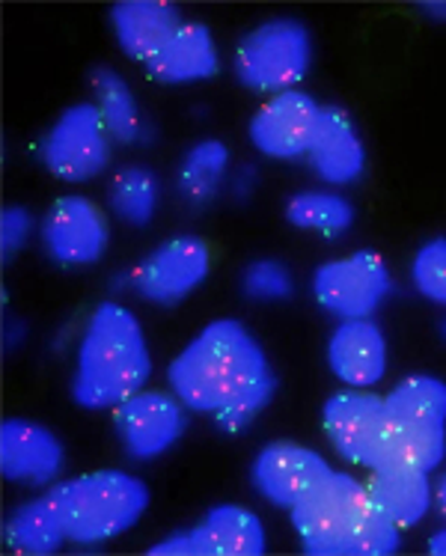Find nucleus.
Instances as JSON below:
<instances>
[{"instance_id":"nucleus-15","label":"nucleus","mask_w":446,"mask_h":556,"mask_svg":"<svg viewBox=\"0 0 446 556\" xmlns=\"http://www.w3.org/2000/svg\"><path fill=\"white\" fill-rule=\"evenodd\" d=\"M333 467L313 446L297 441H271L256 453L251 467V482L256 494L277 509H292L321 477Z\"/></svg>"},{"instance_id":"nucleus-11","label":"nucleus","mask_w":446,"mask_h":556,"mask_svg":"<svg viewBox=\"0 0 446 556\" xmlns=\"http://www.w3.org/2000/svg\"><path fill=\"white\" fill-rule=\"evenodd\" d=\"M46 256L60 268H87L102 262L111 244V220L102 205L90 197L66 193L58 197L39 224Z\"/></svg>"},{"instance_id":"nucleus-34","label":"nucleus","mask_w":446,"mask_h":556,"mask_svg":"<svg viewBox=\"0 0 446 556\" xmlns=\"http://www.w3.org/2000/svg\"><path fill=\"white\" fill-rule=\"evenodd\" d=\"M435 506L446 518V477H441V482L435 485Z\"/></svg>"},{"instance_id":"nucleus-17","label":"nucleus","mask_w":446,"mask_h":556,"mask_svg":"<svg viewBox=\"0 0 446 556\" xmlns=\"http://www.w3.org/2000/svg\"><path fill=\"white\" fill-rule=\"evenodd\" d=\"M309 167L324 185L345 188L355 185L367 170V147L360 140L355 119L340 104L321 108V123L309 147Z\"/></svg>"},{"instance_id":"nucleus-8","label":"nucleus","mask_w":446,"mask_h":556,"mask_svg":"<svg viewBox=\"0 0 446 556\" xmlns=\"http://www.w3.org/2000/svg\"><path fill=\"white\" fill-rule=\"evenodd\" d=\"M393 292V274L375 250H355L321 262L313 274V298L328 316L372 318Z\"/></svg>"},{"instance_id":"nucleus-24","label":"nucleus","mask_w":446,"mask_h":556,"mask_svg":"<svg viewBox=\"0 0 446 556\" xmlns=\"http://www.w3.org/2000/svg\"><path fill=\"white\" fill-rule=\"evenodd\" d=\"M229 164H232V159H229V147L224 140H218V137L196 140L179 164V176H176L179 197L194 208L208 205L227 182Z\"/></svg>"},{"instance_id":"nucleus-26","label":"nucleus","mask_w":446,"mask_h":556,"mask_svg":"<svg viewBox=\"0 0 446 556\" xmlns=\"http://www.w3.org/2000/svg\"><path fill=\"white\" fill-rule=\"evenodd\" d=\"M286 220L304 232L336 239L355 224V205L336 191H297L295 197H289Z\"/></svg>"},{"instance_id":"nucleus-35","label":"nucleus","mask_w":446,"mask_h":556,"mask_svg":"<svg viewBox=\"0 0 446 556\" xmlns=\"http://www.w3.org/2000/svg\"><path fill=\"white\" fill-rule=\"evenodd\" d=\"M441 337H444V340H446V318H444V321H441Z\"/></svg>"},{"instance_id":"nucleus-18","label":"nucleus","mask_w":446,"mask_h":556,"mask_svg":"<svg viewBox=\"0 0 446 556\" xmlns=\"http://www.w3.org/2000/svg\"><path fill=\"white\" fill-rule=\"evenodd\" d=\"M143 68L149 78L164 87L200 84L220 72L218 42L203 22H184Z\"/></svg>"},{"instance_id":"nucleus-13","label":"nucleus","mask_w":446,"mask_h":556,"mask_svg":"<svg viewBox=\"0 0 446 556\" xmlns=\"http://www.w3.org/2000/svg\"><path fill=\"white\" fill-rule=\"evenodd\" d=\"M321 108L309 92L286 90L271 96L251 116L247 137L253 149L271 161L307 159L321 123Z\"/></svg>"},{"instance_id":"nucleus-25","label":"nucleus","mask_w":446,"mask_h":556,"mask_svg":"<svg viewBox=\"0 0 446 556\" xmlns=\"http://www.w3.org/2000/svg\"><path fill=\"white\" fill-rule=\"evenodd\" d=\"M158 176L143 164H131L111 176L104 203L116 220H123L126 227L143 229L158 212Z\"/></svg>"},{"instance_id":"nucleus-31","label":"nucleus","mask_w":446,"mask_h":556,"mask_svg":"<svg viewBox=\"0 0 446 556\" xmlns=\"http://www.w3.org/2000/svg\"><path fill=\"white\" fill-rule=\"evenodd\" d=\"M256 170L253 167H239V170H232V191L244 197V193H251L256 188Z\"/></svg>"},{"instance_id":"nucleus-14","label":"nucleus","mask_w":446,"mask_h":556,"mask_svg":"<svg viewBox=\"0 0 446 556\" xmlns=\"http://www.w3.org/2000/svg\"><path fill=\"white\" fill-rule=\"evenodd\" d=\"M66 465V446L46 422L10 417L0 422V473L27 489H51Z\"/></svg>"},{"instance_id":"nucleus-4","label":"nucleus","mask_w":446,"mask_h":556,"mask_svg":"<svg viewBox=\"0 0 446 556\" xmlns=\"http://www.w3.org/2000/svg\"><path fill=\"white\" fill-rule=\"evenodd\" d=\"M66 535L75 545H104L135 530L149 509V485L128 470L102 467L51 485Z\"/></svg>"},{"instance_id":"nucleus-3","label":"nucleus","mask_w":446,"mask_h":556,"mask_svg":"<svg viewBox=\"0 0 446 556\" xmlns=\"http://www.w3.org/2000/svg\"><path fill=\"white\" fill-rule=\"evenodd\" d=\"M152 375L146 333L140 318L116 301L92 309L78 345L72 399L84 410H114L140 393Z\"/></svg>"},{"instance_id":"nucleus-23","label":"nucleus","mask_w":446,"mask_h":556,"mask_svg":"<svg viewBox=\"0 0 446 556\" xmlns=\"http://www.w3.org/2000/svg\"><path fill=\"white\" fill-rule=\"evenodd\" d=\"M390 417L411 432H446V381L437 375H408L390 390Z\"/></svg>"},{"instance_id":"nucleus-6","label":"nucleus","mask_w":446,"mask_h":556,"mask_svg":"<svg viewBox=\"0 0 446 556\" xmlns=\"http://www.w3.org/2000/svg\"><path fill=\"white\" fill-rule=\"evenodd\" d=\"M114 137L107 131L99 108L92 102H78L66 108L48 128L39 143V159L54 179L66 185H80L99 179L111 164Z\"/></svg>"},{"instance_id":"nucleus-27","label":"nucleus","mask_w":446,"mask_h":556,"mask_svg":"<svg viewBox=\"0 0 446 556\" xmlns=\"http://www.w3.org/2000/svg\"><path fill=\"white\" fill-rule=\"evenodd\" d=\"M277 387H280V381H277L275 372L263 375V378L253 381L247 390H241L239 396L232 399L227 408H220L218 414H215V426H218L224 434L247 432L253 422H256V417L275 402Z\"/></svg>"},{"instance_id":"nucleus-29","label":"nucleus","mask_w":446,"mask_h":556,"mask_svg":"<svg viewBox=\"0 0 446 556\" xmlns=\"http://www.w3.org/2000/svg\"><path fill=\"white\" fill-rule=\"evenodd\" d=\"M411 283L429 304L446 307V236L429 239L411 262Z\"/></svg>"},{"instance_id":"nucleus-9","label":"nucleus","mask_w":446,"mask_h":556,"mask_svg":"<svg viewBox=\"0 0 446 556\" xmlns=\"http://www.w3.org/2000/svg\"><path fill=\"white\" fill-rule=\"evenodd\" d=\"M268 547L263 518L239 503H220L188 530L170 533L149 556H263Z\"/></svg>"},{"instance_id":"nucleus-32","label":"nucleus","mask_w":446,"mask_h":556,"mask_svg":"<svg viewBox=\"0 0 446 556\" xmlns=\"http://www.w3.org/2000/svg\"><path fill=\"white\" fill-rule=\"evenodd\" d=\"M420 10H423L432 22L446 24V0H425V3H420Z\"/></svg>"},{"instance_id":"nucleus-12","label":"nucleus","mask_w":446,"mask_h":556,"mask_svg":"<svg viewBox=\"0 0 446 556\" xmlns=\"http://www.w3.org/2000/svg\"><path fill=\"white\" fill-rule=\"evenodd\" d=\"M184 405L173 390H140L114 408L116 441L131 462H155L182 441L188 429Z\"/></svg>"},{"instance_id":"nucleus-30","label":"nucleus","mask_w":446,"mask_h":556,"mask_svg":"<svg viewBox=\"0 0 446 556\" xmlns=\"http://www.w3.org/2000/svg\"><path fill=\"white\" fill-rule=\"evenodd\" d=\"M36 220L24 205H7L0 215V253L3 262L15 260V253L27 248V241L34 236Z\"/></svg>"},{"instance_id":"nucleus-10","label":"nucleus","mask_w":446,"mask_h":556,"mask_svg":"<svg viewBox=\"0 0 446 556\" xmlns=\"http://www.w3.org/2000/svg\"><path fill=\"white\" fill-rule=\"evenodd\" d=\"M212 250L196 236H176L131 271V292L152 307H176L208 280Z\"/></svg>"},{"instance_id":"nucleus-16","label":"nucleus","mask_w":446,"mask_h":556,"mask_svg":"<svg viewBox=\"0 0 446 556\" xmlns=\"http://www.w3.org/2000/svg\"><path fill=\"white\" fill-rule=\"evenodd\" d=\"M328 366L345 387L369 390L387 375V337L372 318H348L328 340Z\"/></svg>"},{"instance_id":"nucleus-5","label":"nucleus","mask_w":446,"mask_h":556,"mask_svg":"<svg viewBox=\"0 0 446 556\" xmlns=\"http://www.w3.org/2000/svg\"><path fill=\"white\" fill-rule=\"evenodd\" d=\"M313 66V36L297 18H268L256 24L235 48L232 72L244 90L277 92L295 90Z\"/></svg>"},{"instance_id":"nucleus-20","label":"nucleus","mask_w":446,"mask_h":556,"mask_svg":"<svg viewBox=\"0 0 446 556\" xmlns=\"http://www.w3.org/2000/svg\"><path fill=\"white\" fill-rule=\"evenodd\" d=\"M369 497L375 503V509L390 518V521L411 530L435 506V485L429 470L413 465H390L372 470L367 482Z\"/></svg>"},{"instance_id":"nucleus-7","label":"nucleus","mask_w":446,"mask_h":556,"mask_svg":"<svg viewBox=\"0 0 446 556\" xmlns=\"http://www.w3.org/2000/svg\"><path fill=\"white\" fill-rule=\"evenodd\" d=\"M321 426L333 450L343 455L348 465L367 467L369 473L381 467L393 438V417L387 399L372 390L345 387L328 396L321 405Z\"/></svg>"},{"instance_id":"nucleus-22","label":"nucleus","mask_w":446,"mask_h":556,"mask_svg":"<svg viewBox=\"0 0 446 556\" xmlns=\"http://www.w3.org/2000/svg\"><path fill=\"white\" fill-rule=\"evenodd\" d=\"M90 87L92 104L99 108L107 131L114 137V143L123 147H138L149 137L140 104L135 92L128 87V80L111 66H92L90 68Z\"/></svg>"},{"instance_id":"nucleus-21","label":"nucleus","mask_w":446,"mask_h":556,"mask_svg":"<svg viewBox=\"0 0 446 556\" xmlns=\"http://www.w3.org/2000/svg\"><path fill=\"white\" fill-rule=\"evenodd\" d=\"M3 539L15 554H58L60 547L69 542V535H66V527H63V518H60L51 491L18 503L3 523Z\"/></svg>"},{"instance_id":"nucleus-28","label":"nucleus","mask_w":446,"mask_h":556,"mask_svg":"<svg viewBox=\"0 0 446 556\" xmlns=\"http://www.w3.org/2000/svg\"><path fill=\"white\" fill-rule=\"evenodd\" d=\"M241 292L247 301H259V304H277V301H289L295 295V277L289 271L286 262L271 260H253L241 274Z\"/></svg>"},{"instance_id":"nucleus-33","label":"nucleus","mask_w":446,"mask_h":556,"mask_svg":"<svg viewBox=\"0 0 446 556\" xmlns=\"http://www.w3.org/2000/svg\"><path fill=\"white\" fill-rule=\"evenodd\" d=\"M425 547H429V554L432 556H446V527L429 535V545Z\"/></svg>"},{"instance_id":"nucleus-2","label":"nucleus","mask_w":446,"mask_h":556,"mask_svg":"<svg viewBox=\"0 0 446 556\" xmlns=\"http://www.w3.org/2000/svg\"><path fill=\"white\" fill-rule=\"evenodd\" d=\"M271 372L265 349L239 318H215L167 366L173 396L194 414H218Z\"/></svg>"},{"instance_id":"nucleus-19","label":"nucleus","mask_w":446,"mask_h":556,"mask_svg":"<svg viewBox=\"0 0 446 556\" xmlns=\"http://www.w3.org/2000/svg\"><path fill=\"white\" fill-rule=\"evenodd\" d=\"M182 24V12L164 0H123L111 10L116 46L140 66H146Z\"/></svg>"},{"instance_id":"nucleus-1","label":"nucleus","mask_w":446,"mask_h":556,"mask_svg":"<svg viewBox=\"0 0 446 556\" xmlns=\"http://www.w3.org/2000/svg\"><path fill=\"white\" fill-rule=\"evenodd\" d=\"M289 518L309 556H393L402 547V527L375 509L367 482L348 470L321 477Z\"/></svg>"}]
</instances>
